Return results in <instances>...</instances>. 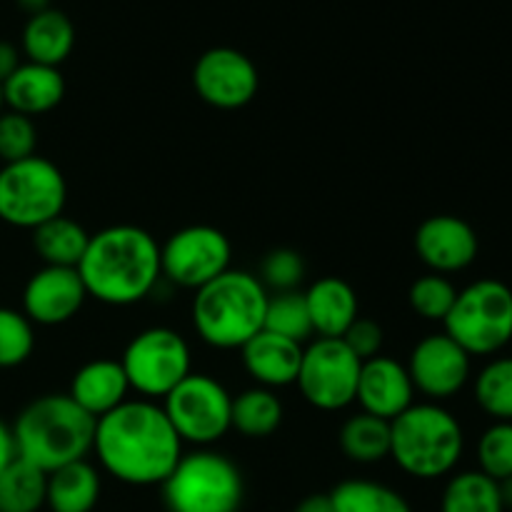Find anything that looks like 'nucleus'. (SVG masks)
<instances>
[{
	"label": "nucleus",
	"instance_id": "25",
	"mask_svg": "<svg viewBox=\"0 0 512 512\" xmlns=\"http://www.w3.org/2000/svg\"><path fill=\"white\" fill-rule=\"evenodd\" d=\"M283 418L285 408L278 395H275V390L253 385V388L243 390L233 398L230 425L250 440L270 438L283 425Z\"/></svg>",
	"mask_w": 512,
	"mask_h": 512
},
{
	"label": "nucleus",
	"instance_id": "17",
	"mask_svg": "<svg viewBox=\"0 0 512 512\" xmlns=\"http://www.w3.org/2000/svg\"><path fill=\"white\" fill-rule=\"evenodd\" d=\"M355 403L360 405L363 413L393 423L415 403V388L408 368L383 353L363 360Z\"/></svg>",
	"mask_w": 512,
	"mask_h": 512
},
{
	"label": "nucleus",
	"instance_id": "5",
	"mask_svg": "<svg viewBox=\"0 0 512 512\" xmlns=\"http://www.w3.org/2000/svg\"><path fill=\"white\" fill-rule=\"evenodd\" d=\"M463 453V425L443 403H413L390 423V458L410 478H448Z\"/></svg>",
	"mask_w": 512,
	"mask_h": 512
},
{
	"label": "nucleus",
	"instance_id": "23",
	"mask_svg": "<svg viewBox=\"0 0 512 512\" xmlns=\"http://www.w3.org/2000/svg\"><path fill=\"white\" fill-rule=\"evenodd\" d=\"M103 480L88 460L63 465L48 473L45 508L50 512H93L100 503Z\"/></svg>",
	"mask_w": 512,
	"mask_h": 512
},
{
	"label": "nucleus",
	"instance_id": "4",
	"mask_svg": "<svg viewBox=\"0 0 512 512\" xmlns=\"http://www.w3.org/2000/svg\"><path fill=\"white\" fill-rule=\"evenodd\" d=\"M270 293L258 275L248 270H225L213 283L195 290L193 328L215 350H240L263 330Z\"/></svg>",
	"mask_w": 512,
	"mask_h": 512
},
{
	"label": "nucleus",
	"instance_id": "10",
	"mask_svg": "<svg viewBox=\"0 0 512 512\" xmlns=\"http://www.w3.org/2000/svg\"><path fill=\"white\" fill-rule=\"evenodd\" d=\"M160 405L183 445L213 448L233 430V395L213 375L193 370L183 383L165 395Z\"/></svg>",
	"mask_w": 512,
	"mask_h": 512
},
{
	"label": "nucleus",
	"instance_id": "28",
	"mask_svg": "<svg viewBox=\"0 0 512 512\" xmlns=\"http://www.w3.org/2000/svg\"><path fill=\"white\" fill-rule=\"evenodd\" d=\"M328 495L333 512H413L403 493L378 480H343Z\"/></svg>",
	"mask_w": 512,
	"mask_h": 512
},
{
	"label": "nucleus",
	"instance_id": "37",
	"mask_svg": "<svg viewBox=\"0 0 512 512\" xmlns=\"http://www.w3.org/2000/svg\"><path fill=\"white\" fill-rule=\"evenodd\" d=\"M340 340H343L360 360H370L375 358V355L383 353L385 333L383 328H380V323H375V320L358 318L348 330H345V335Z\"/></svg>",
	"mask_w": 512,
	"mask_h": 512
},
{
	"label": "nucleus",
	"instance_id": "43",
	"mask_svg": "<svg viewBox=\"0 0 512 512\" xmlns=\"http://www.w3.org/2000/svg\"><path fill=\"white\" fill-rule=\"evenodd\" d=\"M5 110V103H3V85H0V113Z\"/></svg>",
	"mask_w": 512,
	"mask_h": 512
},
{
	"label": "nucleus",
	"instance_id": "3",
	"mask_svg": "<svg viewBox=\"0 0 512 512\" xmlns=\"http://www.w3.org/2000/svg\"><path fill=\"white\" fill-rule=\"evenodd\" d=\"M95 423L68 393H48L30 400L10 425L15 455L43 473L88 460L93 453Z\"/></svg>",
	"mask_w": 512,
	"mask_h": 512
},
{
	"label": "nucleus",
	"instance_id": "29",
	"mask_svg": "<svg viewBox=\"0 0 512 512\" xmlns=\"http://www.w3.org/2000/svg\"><path fill=\"white\" fill-rule=\"evenodd\" d=\"M48 473L15 458L0 473V512H40L45 508Z\"/></svg>",
	"mask_w": 512,
	"mask_h": 512
},
{
	"label": "nucleus",
	"instance_id": "38",
	"mask_svg": "<svg viewBox=\"0 0 512 512\" xmlns=\"http://www.w3.org/2000/svg\"><path fill=\"white\" fill-rule=\"evenodd\" d=\"M20 55L23 53L18 50V45H13L10 40H0V85L20 68V63H23Z\"/></svg>",
	"mask_w": 512,
	"mask_h": 512
},
{
	"label": "nucleus",
	"instance_id": "26",
	"mask_svg": "<svg viewBox=\"0 0 512 512\" xmlns=\"http://www.w3.org/2000/svg\"><path fill=\"white\" fill-rule=\"evenodd\" d=\"M340 450L350 463L375 465L390 458V423L370 413H355L343 423L338 435Z\"/></svg>",
	"mask_w": 512,
	"mask_h": 512
},
{
	"label": "nucleus",
	"instance_id": "40",
	"mask_svg": "<svg viewBox=\"0 0 512 512\" xmlns=\"http://www.w3.org/2000/svg\"><path fill=\"white\" fill-rule=\"evenodd\" d=\"M293 512H333L330 495L328 493L308 495V498H303L298 505H295Z\"/></svg>",
	"mask_w": 512,
	"mask_h": 512
},
{
	"label": "nucleus",
	"instance_id": "41",
	"mask_svg": "<svg viewBox=\"0 0 512 512\" xmlns=\"http://www.w3.org/2000/svg\"><path fill=\"white\" fill-rule=\"evenodd\" d=\"M15 3H18V8L23 10V13H28V18L30 15H38V13H43V10H48V8H53V0H15Z\"/></svg>",
	"mask_w": 512,
	"mask_h": 512
},
{
	"label": "nucleus",
	"instance_id": "22",
	"mask_svg": "<svg viewBox=\"0 0 512 512\" xmlns=\"http://www.w3.org/2000/svg\"><path fill=\"white\" fill-rule=\"evenodd\" d=\"M75 48V25L63 10L48 8L25 20L20 35V53L28 63L60 68Z\"/></svg>",
	"mask_w": 512,
	"mask_h": 512
},
{
	"label": "nucleus",
	"instance_id": "9",
	"mask_svg": "<svg viewBox=\"0 0 512 512\" xmlns=\"http://www.w3.org/2000/svg\"><path fill=\"white\" fill-rule=\"evenodd\" d=\"M120 365L128 378L130 393L155 403L193 373V355L188 340L178 330L158 325L133 335L125 345Z\"/></svg>",
	"mask_w": 512,
	"mask_h": 512
},
{
	"label": "nucleus",
	"instance_id": "14",
	"mask_svg": "<svg viewBox=\"0 0 512 512\" xmlns=\"http://www.w3.org/2000/svg\"><path fill=\"white\" fill-rule=\"evenodd\" d=\"M405 368L415 393L425 395L430 403L455 398L473 378V358L445 333H430L415 343Z\"/></svg>",
	"mask_w": 512,
	"mask_h": 512
},
{
	"label": "nucleus",
	"instance_id": "7",
	"mask_svg": "<svg viewBox=\"0 0 512 512\" xmlns=\"http://www.w3.org/2000/svg\"><path fill=\"white\" fill-rule=\"evenodd\" d=\"M443 328L470 358L503 353L512 343V288L498 278L465 285L458 290Z\"/></svg>",
	"mask_w": 512,
	"mask_h": 512
},
{
	"label": "nucleus",
	"instance_id": "33",
	"mask_svg": "<svg viewBox=\"0 0 512 512\" xmlns=\"http://www.w3.org/2000/svg\"><path fill=\"white\" fill-rule=\"evenodd\" d=\"M35 350V325L23 310L0 308V370L28 363Z\"/></svg>",
	"mask_w": 512,
	"mask_h": 512
},
{
	"label": "nucleus",
	"instance_id": "6",
	"mask_svg": "<svg viewBox=\"0 0 512 512\" xmlns=\"http://www.w3.org/2000/svg\"><path fill=\"white\" fill-rule=\"evenodd\" d=\"M160 488L168 512H240L245 498L240 468L213 448L183 453Z\"/></svg>",
	"mask_w": 512,
	"mask_h": 512
},
{
	"label": "nucleus",
	"instance_id": "34",
	"mask_svg": "<svg viewBox=\"0 0 512 512\" xmlns=\"http://www.w3.org/2000/svg\"><path fill=\"white\" fill-rule=\"evenodd\" d=\"M305 273H308V268H305V260L298 250L275 248L260 263L258 280L270 295L290 293V290H298L303 285Z\"/></svg>",
	"mask_w": 512,
	"mask_h": 512
},
{
	"label": "nucleus",
	"instance_id": "13",
	"mask_svg": "<svg viewBox=\"0 0 512 512\" xmlns=\"http://www.w3.org/2000/svg\"><path fill=\"white\" fill-rule=\"evenodd\" d=\"M193 88L210 108L240 110L258 95L260 73L243 50L218 45L195 60Z\"/></svg>",
	"mask_w": 512,
	"mask_h": 512
},
{
	"label": "nucleus",
	"instance_id": "20",
	"mask_svg": "<svg viewBox=\"0 0 512 512\" xmlns=\"http://www.w3.org/2000/svg\"><path fill=\"white\" fill-rule=\"evenodd\" d=\"M65 98V78L60 68L53 65L28 63L23 60L20 68L3 83L5 110L38 118L58 108Z\"/></svg>",
	"mask_w": 512,
	"mask_h": 512
},
{
	"label": "nucleus",
	"instance_id": "1",
	"mask_svg": "<svg viewBox=\"0 0 512 512\" xmlns=\"http://www.w3.org/2000/svg\"><path fill=\"white\" fill-rule=\"evenodd\" d=\"M93 453L100 468L123 485H163L183 458V443L163 405L153 400H125L95 423Z\"/></svg>",
	"mask_w": 512,
	"mask_h": 512
},
{
	"label": "nucleus",
	"instance_id": "36",
	"mask_svg": "<svg viewBox=\"0 0 512 512\" xmlns=\"http://www.w3.org/2000/svg\"><path fill=\"white\" fill-rule=\"evenodd\" d=\"M38 148V128L28 115L3 110L0 113V163H18L33 158Z\"/></svg>",
	"mask_w": 512,
	"mask_h": 512
},
{
	"label": "nucleus",
	"instance_id": "21",
	"mask_svg": "<svg viewBox=\"0 0 512 512\" xmlns=\"http://www.w3.org/2000/svg\"><path fill=\"white\" fill-rule=\"evenodd\" d=\"M310 323L318 338H343L345 330L360 318L358 293L353 285L335 275L315 280L305 290Z\"/></svg>",
	"mask_w": 512,
	"mask_h": 512
},
{
	"label": "nucleus",
	"instance_id": "24",
	"mask_svg": "<svg viewBox=\"0 0 512 512\" xmlns=\"http://www.w3.org/2000/svg\"><path fill=\"white\" fill-rule=\"evenodd\" d=\"M88 243V230L65 213L33 230L35 255L43 260V265H55V268H78Z\"/></svg>",
	"mask_w": 512,
	"mask_h": 512
},
{
	"label": "nucleus",
	"instance_id": "16",
	"mask_svg": "<svg viewBox=\"0 0 512 512\" xmlns=\"http://www.w3.org/2000/svg\"><path fill=\"white\" fill-rule=\"evenodd\" d=\"M88 300L78 268L43 265L28 278L23 288V313L33 325L58 328L70 323Z\"/></svg>",
	"mask_w": 512,
	"mask_h": 512
},
{
	"label": "nucleus",
	"instance_id": "19",
	"mask_svg": "<svg viewBox=\"0 0 512 512\" xmlns=\"http://www.w3.org/2000/svg\"><path fill=\"white\" fill-rule=\"evenodd\" d=\"M68 395L90 418H103L130 400V385L120 360L95 358L75 370Z\"/></svg>",
	"mask_w": 512,
	"mask_h": 512
},
{
	"label": "nucleus",
	"instance_id": "39",
	"mask_svg": "<svg viewBox=\"0 0 512 512\" xmlns=\"http://www.w3.org/2000/svg\"><path fill=\"white\" fill-rule=\"evenodd\" d=\"M15 458H18V455H15L13 430H10L8 423H3V420H0V473H3V470L8 468Z\"/></svg>",
	"mask_w": 512,
	"mask_h": 512
},
{
	"label": "nucleus",
	"instance_id": "35",
	"mask_svg": "<svg viewBox=\"0 0 512 512\" xmlns=\"http://www.w3.org/2000/svg\"><path fill=\"white\" fill-rule=\"evenodd\" d=\"M478 470L495 483L512 475V423H493L478 440Z\"/></svg>",
	"mask_w": 512,
	"mask_h": 512
},
{
	"label": "nucleus",
	"instance_id": "42",
	"mask_svg": "<svg viewBox=\"0 0 512 512\" xmlns=\"http://www.w3.org/2000/svg\"><path fill=\"white\" fill-rule=\"evenodd\" d=\"M498 488H500V498H503L505 510H512V475H510V478L500 480Z\"/></svg>",
	"mask_w": 512,
	"mask_h": 512
},
{
	"label": "nucleus",
	"instance_id": "31",
	"mask_svg": "<svg viewBox=\"0 0 512 512\" xmlns=\"http://www.w3.org/2000/svg\"><path fill=\"white\" fill-rule=\"evenodd\" d=\"M263 330L288 338L293 343H310L313 338V323H310L308 303H305V293L300 290H290V293H273L268 298V308H265V325Z\"/></svg>",
	"mask_w": 512,
	"mask_h": 512
},
{
	"label": "nucleus",
	"instance_id": "8",
	"mask_svg": "<svg viewBox=\"0 0 512 512\" xmlns=\"http://www.w3.org/2000/svg\"><path fill=\"white\" fill-rule=\"evenodd\" d=\"M68 183L53 160L33 158L0 168V220L10 228L30 230L63 215Z\"/></svg>",
	"mask_w": 512,
	"mask_h": 512
},
{
	"label": "nucleus",
	"instance_id": "18",
	"mask_svg": "<svg viewBox=\"0 0 512 512\" xmlns=\"http://www.w3.org/2000/svg\"><path fill=\"white\" fill-rule=\"evenodd\" d=\"M240 360H243L245 373H248V378H253L255 385L280 390L295 385V380H298L303 345L280 338L270 330H260L255 338H250L240 348Z\"/></svg>",
	"mask_w": 512,
	"mask_h": 512
},
{
	"label": "nucleus",
	"instance_id": "15",
	"mask_svg": "<svg viewBox=\"0 0 512 512\" xmlns=\"http://www.w3.org/2000/svg\"><path fill=\"white\" fill-rule=\"evenodd\" d=\"M415 255L428 273L455 275L468 270L480 253V240L473 225L458 215H430L415 230Z\"/></svg>",
	"mask_w": 512,
	"mask_h": 512
},
{
	"label": "nucleus",
	"instance_id": "11",
	"mask_svg": "<svg viewBox=\"0 0 512 512\" xmlns=\"http://www.w3.org/2000/svg\"><path fill=\"white\" fill-rule=\"evenodd\" d=\"M363 360L340 338H315L303 345L298 370L300 395L323 413H340L355 403Z\"/></svg>",
	"mask_w": 512,
	"mask_h": 512
},
{
	"label": "nucleus",
	"instance_id": "30",
	"mask_svg": "<svg viewBox=\"0 0 512 512\" xmlns=\"http://www.w3.org/2000/svg\"><path fill=\"white\" fill-rule=\"evenodd\" d=\"M475 403L495 423H512V355L493 358L473 383Z\"/></svg>",
	"mask_w": 512,
	"mask_h": 512
},
{
	"label": "nucleus",
	"instance_id": "27",
	"mask_svg": "<svg viewBox=\"0 0 512 512\" xmlns=\"http://www.w3.org/2000/svg\"><path fill=\"white\" fill-rule=\"evenodd\" d=\"M440 512H505V505L493 478L480 470H463L445 483Z\"/></svg>",
	"mask_w": 512,
	"mask_h": 512
},
{
	"label": "nucleus",
	"instance_id": "32",
	"mask_svg": "<svg viewBox=\"0 0 512 512\" xmlns=\"http://www.w3.org/2000/svg\"><path fill=\"white\" fill-rule=\"evenodd\" d=\"M455 298H458V288L453 285V280L438 273L420 275L408 290V303L413 313L428 323H443L453 310Z\"/></svg>",
	"mask_w": 512,
	"mask_h": 512
},
{
	"label": "nucleus",
	"instance_id": "12",
	"mask_svg": "<svg viewBox=\"0 0 512 512\" xmlns=\"http://www.w3.org/2000/svg\"><path fill=\"white\" fill-rule=\"evenodd\" d=\"M233 245L213 225L180 228L160 245V273L168 283L185 290H200L230 270Z\"/></svg>",
	"mask_w": 512,
	"mask_h": 512
},
{
	"label": "nucleus",
	"instance_id": "2",
	"mask_svg": "<svg viewBox=\"0 0 512 512\" xmlns=\"http://www.w3.org/2000/svg\"><path fill=\"white\" fill-rule=\"evenodd\" d=\"M78 273L88 298L110 308H130L148 298L163 280L160 243L140 225H108L90 235Z\"/></svg>",
	"mask_w": 512,
	"mask_h": 512
}]
</instances>
